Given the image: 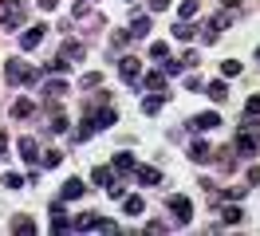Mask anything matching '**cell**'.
<instances>
[{"mask_svg": "<svg viewBox=\"0 0 260 236\" xmlns=\"http://www.w3.org/2000/svg\"><path fill=\"white\" fill-rule=\"evenodd\" d=\"M126 40H130V31H114V36H111V47H122Z\"/></svg>", "mask_w": 260, "mask_h": 236, "instance_id": "obj_36", "label": "cell"}, {"mask_svg": "<svg viewBox=\"0 0 260 236\" xmlns=\"http://www.w3.org/2000/svg\"><path fill=\"white\" fill-rule=\"evenodd\" d=\"M83 189H87L83 181H67V185L59 189V201H79V197H83Z\"/></svg>", "mask_w": 260, "mask_h": 236, "instance_id": "obj_15", "label": "cell"}, {"mask_svg": "<svg viewBox=\"0 0 260 236\" xmlns=\"http://www.w3.org/2000/svg\"><path fill=\"white\" fill-rule=\"evenodd\" d=\"M142 87H146V91H166V75L162 71H150V75L142 79Z\"/></svg>", "mask_w": 260, "mask_h": 236, "instance_id": "obj_19", "label": "cell"}, {"mask_svg": "<svg viewBox=\"0 0 260 236\" xmlns=\"http://www.w3.org/2000/svg\"><path fill=\"white\" fill-rule=\"evenodd\" d=\"M24 181H28V177H20V173H4V185L8 189H20Z\"/></svg>", "mask_w": 260, "mask_h": 236, "instance_id": "obj_35", "label": "cell"}, {"mask_svg": "<svg viewBox=\"0 0 260 236\" xmlns=\"http://www.w3.org/2000/svg\"><path fill=\"white\" fill-rule=\"evenodd\" d=\"M48 122H51V130H55V134H63L67 126H71V122H67V114H59V110H55V114H51Z\"/></svg>", "mask_w": 260, "mask_h": 236, "instance_id": "obj_27", "label": "cell"}, {"mask_svg": "<svg viewBox=\"0 0 260 236\" xmlns=\"http://www.w3.org/2000/svg\"><path fill=\"white\" fill-rule=\"evenodd\" d=\"M244 110H248V118H256V122H260V94H252V98H248V107H244Z\"/></svg>", "mask_w": 260, "mask_h": 236, "instance_id": "obj_34", "label": "cell"}, {"mask_svg": "<svg viewBox=\"0 0 260 236\" xmlns=\"http://www.w3.org/2000/svg\"><path fill=\"white\" fill-rule=\"evenodd\" d=\"M118 75L126 79V83H134V79L142 75V59H138V55H126V59H118Z\"/></svg>", "mask_w": 260, "mask_h": 236, "instance_id": "obj_8", "label": "cell"}, {"mask_svg": "<svg viewBox=\"0 0 260 236\" xmlns=\"http://www.w3.org/2000/svg\"><path fill=\"white\" fill-rule=\"evenodd\" d=\"M24 4L28 0H0V28H20L24 24Z\"/></svg>", "mask_w": 260, "mask_h": 236, "instance_id": "obj_2", "label": "cell"}, {"mask_svg": "<svg viewBox=\"0 0 260 236\" xmlns=\"http://www.w3.org/2000/svg\"><path fill=\"white\" fill-rule=\"evenodd\" d=\"M221 126V114L217 110H201V114H193V130H217Z\"/></svg>", "mask_w": 260, "mask_h": 236, "instance_id": "obj_10", "label": "cell"}, {"mask_svg": "<svg viewBox=\"0 0 260 236\" xmlns=\"http://www.w3.org/2000/svg\"><path fill=\"white\" fill-rule=\"evenodd\" d=\"M221 75H225V79L241 75V63H237V59H225V63H221Z\"/></svg>", "mask_w": 260, "mask_h": 236, "instance_id": "obj_30", "label": "cell"}, {"mask_svg": "<svg viewBox=\"0 0 260 236\" xmlns=\"http://www.w3.org/2000/svg\"><path fill=\"white\" fill-rule=\"evenodd\" d=\"M237 154L241 157H256L260 154V138L252 130H237Z\"/></svg>", "mask_w": 260, "mask_h": 236, "instance_id": "obj_5", "label": "cell"}, {"mask_svg": "<svg viewBox=\"0 0 260 236\" xmlns=\"http://www.w3.org/2000/svg\"><path fill=\"white\" fill-rule=\"evenodd\" d=\"M4 71H8V79H12V83H24V87H32L36 79H40L24 59H8V67H4Z\"/></svg>", "mask_w": 260, "mask_h": 236, "instance_id": "obj_3", "label": "cell"}, {"mask_svg": "<svg viewBox=\"0 0 260 236\" xmlns=\"http://www.w3.org/2000/svg\"><path fill=\"white\" fill-rule=\"evenodd\" d=\"M67 71V55H59V59H48V75H63Z\"/></svg>", "mask_w": 260, "mask_h": 236, "instance_id": "obj_29", "label": "cell"}, {"mask_svg": "<svg viewBox=\"0 0 260 236\" xmlns=\"http://www.w3.org/2000/svg\"><path fill=\"white\" fill-rule=\"evenodd\" d=\"M248 185H260V165H252V170H248Z\"/></svg>", "mask_w": 260, "mask_h": 236, "instance_id": "obj_38", "label": "cell"}, {"mask_svg": "<svg viewBox=\"0 0 260 236\" xmlns=\"http://www.w3.org/2000/svg\"><path fill=\"white\" fill-rule=\"evenodd\" d=\"M44 36H48V28H44V24H32V28H28L24 36H20V47H24V51H32V47L40 44Z\"/></svg>", "mask_w": 260, "mask_h": 236, "instance_id": "obj_9", "label": "cell"}, {"mask_svg": "<svg viewBox=\"0 0 260 236\" xmlns=\"http://www.w3.org/2000/svg\"><path fill=\"white\" fill-rule=\"evenodd\" d=\"M67 228H71V220H67V213H63V201L51 205V232H67Z\"/></svg>", "mask_w": 260, "mask_h": 236, "instance_id": "obj_11", "label": "cell"}, {"mask_svg": "<svg viewBox=\"0 0 260 236\" xmlns=\"http://www.w3.org/2000/svg\"><path fill=\"white\" fill-rule=\"evenodd\" d=\"M209 157H213V146L205 138H193V142H189V161H193V165H205Z\"/></svg>", "mask_w": 260, "mask_h": 236, "instance_id": "obj_7", "label": "cell"}, {"mask_svg": "<svg viewBox=\"0 0 260 236\" xmlns=\"http://www.w3.org/2000/svg\"><path fill=\"white\" fill-rule=\"evenodd\" d=\"M197 8H201V4H197V0H181V8H178V16H181V20H193V16H197Z\"/></svg>", "mask_w": 260, "mask_h": 236, "instance_id": "obj_22", "label": "cell"}, {"mask_svg": "<svg viewBox=\"0 0 260 236\" xmlns=\"http://www.w3.org/2000/svg\"><path fill=\"white\" fill-rule=\"evenodd\" d=\"M16 150H20V157H24V161H36V157H40V154H36V150H40V146H36V138H20Z\"/></svg>", "mask_w": 260, "mask_h": 236, "instance_id": "obj_18", "label": "cell"}, {"mask_svg": "<svg viewBox=\"0 0 260 236\" xmlns=\"http://www.w3.org/2000/svg\"><path fill=\"white\" fill-rule=\"evenodd\" d=\"M63 55H67V59H83V44H79V40H67Z\"/></svg>", "mask_w": 260, "mask_h": 236, "instance_id": "obj_24", "label": "cell"}, {"mask_svg": "<svg viewBox=\"0 0 260 236\" xmlns=\"http://www.w3.org/2000/svg\"><path fill=\"white\" fill-rule=\"evenodd\" d=\"M40 8H48V12H55V8H59V0H40Z\"/></svg>", "mask_w": 260, "mask_h": 236, "instance_id": "obj_39", "label": "cell"}, {"mask_svg": "<svg viewBox=\"0 0 260 236\" xmlns=\"http://www.w3.org/2000/svg\"><path fill=\"white\" fill-rule=\"evenodd\" d=\"M201 91H209L213 98H217V103H225V98H229V87L221 83V79H217V83H209V87H201Z\"/></svg>", "mask_w": 260, "mask_h": 236, "instance_id": "obj_20", "label": "cell"}, {"mask_svg": "<svg viewBox=\"0 0 260 236\" xmlns=\"http://www.w3.org/2000/svg\"><path fill=\"white\" fill-rule=\"evenodd\" d=\"M114 118H118V110L114 107H103V110H95V114H91V118H87V122L79 126V130H75V138H91V134H95V130H107V126H114Z\"/></svg>", "mask_w": 260, "mask_h": 236, "instance_id": "obj_1", "label": "cell"}, {"mask_svg": "<svg viewBox=\"0 0 260 236\" xmlns=\"http://www.w3.org/2000/svg\"><path fill=\"white\" fill-rule=\"evenodd\" d=\"M114 170H118V173H134V154H130V150L114 154Z\"/></svg>", "mask_w": 260, "mask_h": 236, "instance_id": "obj_17", "label": "cell"}, {"mask_svg": "<svg viewBox=\"0 0 260 236\" xmlns=\"http://www.w3.org/2000/svg\"><path fill=\"white\" fill-rule=\"evenodd\" d=\"M91 181H95V185H103V189H107V185H111V170H107V165H99V170L91 173Z\"/></svg>", "mask_w": 260, "mask_h": 236, "instance_id": "obj_26", "label": "cell"}, {"mask_svg": "<svg viewBox=\"0 0 260 236\" xmlns=\"http://www.w3.org/2000/svg\"><path fill=\"white\" fill-rule=\"evenodd\" d=\"M134 177H138V185H142V189L162 185V170H154V165H134Z\"/></svg>", "mask_w": 260, "mask_h": 236, "instance_id": "obj_6", "label": "cell"}, {"mask_svg": "<svg viewBox=\"0 0 260 236\" xmlns=\"http://www.w3.org/2000/svg\"><path fill=\"white\" fill-rule=\"evenodd\" d=\"M162 107H166V94L162 91H150L146 98H142V110H146V114H158Z\"/></svg>", "mask_w": 260, "mask_h": 236, "instance_id": "obj_12", "label": "cell"}, {"mask_svg": "<svg viewBox=\"0 0 260 236\" xmlns=\"http://www.w3.org/2000/svg\"><path fill=\"white\" fill-rule=\"evenodd\" d=\"M244 213H241V205H225V224H237Z\"/></svg>", "mask_w": 260, "mask_h": 236, "instance_id": "obj_31", "label": "cell"}, {"mask_svg": "<svg viewBox=\"0 0 260 236\" xmlns=\"http://www.w3.org/2000/svg\"><path fill=\"white\" fill-rule=\"evenodd\" d=\"M193 36H197L193 24H174V40H193Z\"/></svg>", "mask_w": 260, "mask_h": 236, "instance_id": "obj_23", "label": "cell"}, {"mask_svg": "<svg viewBox=\"0 0 260 236\" xmlns=\"http://www.w3.org/2000/svg\"><path fill=\"white\" fill-rule=\"evenodd\" d=\"M162 71H166V75H181V71H185V63H181V59H170V55H166V59H162Z\"/></svg>", "mask_w": 260, "mask_h": 236, "instance_id": "obj_25", "label": "cell"}, {"mask_svg": "<svg viewBox=\"0 0 260 236\" xmlns=\"http://www.w3.org/2000/svg\"><path fill=\"white\" fill-rule=\"evenodd\" d=\"M32 114H36L32 98H16V103H12V118H32Z\"/></svg>", "mask_w": 260, "mask_h": 236, "instance_id": "obj_14", "label": "cell"}, {"mask_svg": "<svg viewBox=\"0 0 260 236\" xmlns=\"http://www.w3.org/2000/svg\"><path fill=\"white\" fill-rule=\"evenodd\" d=\"M170 8V0H150V12H166Z\"/></svg>", "mask_w": 260, "mask_h": 236, "instance_id": "obj_37", "label": "cell"}, {"mask_svg": "<svg viewBox=\"0 0 260 236\" xmlns=\"http://www.w3.org/2000/svg\"><path fill=\"white\" fill-rule=\"evenodd\" d=\"M170 217L178 220V224H189V217H193V205H189V197H181V193H174V197H170Z\"/></svg>", "mask_w": 260, "mask_h": 236, "instance_id": "obj_4", "label": "cell"}, {"mask_svg": "<svg viewBox=\"0 0 260 236\" xmlns=\"http://www.w3.org/2000/svg\"><path fill=\"white\" fill-rule=\"evenodd\" d=\"M12 232H24V236H28V232H36V224L28 217H16V220H12Z\"/></svg>", "mask_w": 260, "mask_h": 236, "instance_id": "obj_28", "label": "cell"}, {"mask_svg": "<svg viewBox=\"0 0 260 236\" xmlns=\"http://www.w3.org/2000/svg\"><path fill=\"white\" fill-rule=\"evenodd\" d=\"M63 91H67V83H63V79H59V75H55V79H48V87H44V94H48V98H51V94L59 98V94H63Z\"/></svg>", "mask_w": 260, "mask_h": 236, "instance_id": "obj_21", "label": "cell"}, {"mask_svg": "<svg viewBox=\"0 0 260 236\" xmlns=\"http://www.w3.org/2000/svg\"><path fill=\"white\" fill-rule=\"evenodd\" d=\"M166 55H170V47H166V44H150V59H158V63H162Z\"/></svg>", "mask_w": 260, "mask_h": 236, "instance_id": "obj_32", "label": "cell"}, {"mask_svg": "<svg viewBox=\"0 0 260 236\" xmlns=\"http://www.w3.org/2000/svg\"><path fill=\"white\" fill-rule=\"evenodd\" d=\"M142 209H146L142 197H122V213H126V217H142Z\"/></svg>", "mask_w": 260, "mask_h": 236, "instance_id": "obj_16", "label": "cell"}, {"mask_svg": "<svg viewBox=\"0 0 260 236\" xmlns=\"http://www.w3.org/2000/svg\"><path fill=\"white\" fill-rule=\"evenodd\" d=\"M150 16H134V24H130V40H142V36H150Z\"/></svg>", "mask_w": 260, "mask_h": 236, "instance_id": "obj_13", "label": "cell"}, {"mask_svg": "<svg viewBox=\"0 0 260 236\" xmlns=\"http://www.w3.org/2000/svg\"><path fill=\"white\" fill-rule=\"evenodd\" d=\"M59 161H63V154H59V150H48V154H44V165H48V170H55Z\"/></svg>", "mask_w": 260, "mask_h": 236, "instance_id": "obj_33", "label": "cell"}]
</instances>
